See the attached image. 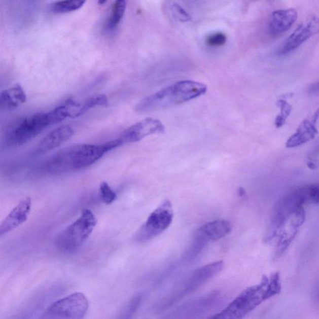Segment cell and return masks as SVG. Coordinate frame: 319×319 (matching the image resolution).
<instances>
[{"label":"cell","mask_w":319,"mask_h":319,"mask_svg":"<svg viewBox=\"0 0 319 319\" xmlns=\"http://www.w3.org/2000/svg\"><path fill=\"white\" fill-rule=\"evenodd\" d=\"M317 133L314 124L305 120L299 125L296 133L288 139L286 147L294 148L301 146L315 138Z\"/></svg>","instance_id":"obj_18"},{"label":"cell","mask_w":319,"mask_h":319,"mask_svg":"<svg viewBox=\"0 0 319 319\" xmlns=\"http://www.w3.org/2000/svg\"><path fill=\"white\" fill-rule=\"evenodd\" d=\"M97 223L93 212L85 209L77 220L58 234L56 239V246L63 252L77 250L89 238Z\"/></svg>","instance_id":"obj_5"},{"label":"cell","mask_w":319,"mask_h":319,"mask_svg":"<svg viewBox=\"0 0 319 319\" xmlns=\"http://www.w3.org/2000/svg\"><path fill=\"white\" fill-rule=\"evenodd\" d=\"M100 198L103 203L107 204L113 203L117 199V195L106 182H102L100 185Z\"/></svg>","instance_id":"obj_24"},{"label":"cell","mask_w":319,"mask_h":319,"mask_svg":"<svg viewBox=\"0 0 319 319\" xmlns=\"http://www.w3.org/2000/svg\"><path fill=\"white\" fill-rule=\"evenodd\" d=\"M206 42L207 45L211 47H220L225 45L227 42V38L222 32H217V33L209 35L206 38Z\"/></svg>","instance_id":"obj_26"},{"label":"cell","mask_w":319,"mask_h":319,"mask_svg":"<svg viewBox=\"0 0 319 319\" xmlns=\"http://www.w3.org/2000/svg\"><path fill=\"white\" fill-rule=\"evenodd\" d=\"M32 200L26 197L21 200L0 223V238L12 232L25 223L32 209Z\"/></svg>","instance_id":"obj_12"},{"label":"cell","mask_w":319,"mask_h":319,"mask_svg":"<svg viewBox=\"0 0 319 319\" xmlns=\"http://www.w3.org/2000/svg\"><path fill=\"white\" fill-rule=\"evenodd\" d=\"M165 127L159 120L148 118L132 125L122 132L119 140L121 145L134 143L147 136L164 132Z\"/></svg>","instance_id":"obj_11"},{"label":"cell","mask_w":319,"mask_h":319,"mask_svg":"<svg viewBox=\"0 0 319 319\" xmlns=\"http://www.w3.org/2000/svg\"><path fill=\"white\" fill-rule=\"evenodd\" d=\"M277 105L280 109V114L277 116L276 121H275V125L276 127H281L285 124L286 119L290 115L293 108L285 99H280L277 102Z\"/></svg>","instance_id":"obj_23"},{"label":"cell","mask_w":319,"mask_h":319,"mask_svg":"<svg viewBox=\"0 0 319 319\" xmlns=\"http://www.w3.org/2000/svg\"><path fill=\"white\" fill-rule=\"evenodd\" d=\"M26 100L23 87L16 84L0 92V111L15 110L25 103Z\"/></svg>","instance_id":"obj_17"},{"label":"cell","mask_w":319,"mask_h":319,"mask_svg":"<svg viewBox=\"0 0 319 319\" xmlns=\"http://www.w3.org/2000/svg\"><path fill=\"white\" fill-rule=\"evenodd\" d=\"M223 261L214 262L196 270L190 278L186 286V292L192 293L222 271Z\"/></svg>","instance_id":"obj_15"},{"label":"cell","mask_w":319,"mask_h":319,"mask_svg":"<svg viewBox=\"0 0 319 319\" xmlns=\"http://www.w3.org/2000/svg\"><path fill=\"white\" fill-rule=\"evenodd\" d=\"M205 84L193 81H182L155 92L135 106L139 113H151L173 107L205 94Z\"/></svg>","instance_id":"obj_2"},{"label":"cell","mask_w":319,"mask_h":319,"mask_svg":"<svg viewBox=\"0 0 319 319\" xmlns=\"http://www.w3.org/2000/svg\"><path fill=\"white\" fill-rule=\"evenodd\" d=\"M98 4L99 5H103L106 4V2H108V0H97Z\"/></svg>","instance_id":"obj_29"},{"label":"cell","mask_w":319,"mask_h":319,"mask_svg":"<svg viewBox=\"0 0 319 319\" xmlns=\"http://www.w3.org/2000/svg\"><path fill=\"white\" fill-rule=\"evenodd\" d=\"M238 195L241 198H245L246 196V191H245L243 188L239 187L238 190Z\"/></svg>","instance_id":"obj_27"},{"label":"cell","mask_w":319,"mask_h":319,"mask_svg":"<svg viewBox=\"0 0 319 319\" xmlns=\"http://www.w3.org/2000/svg\"><path fill=\"white\" fill-rule=\"evenodd\" d=\"M75 133V130L70 125H62L48 133L38 144L33 152L34 156H40L53 151L61 146L65 141L69 140Z\"/></svg>","instance_id":"obj_13"},{"label":"cell","mask_w":319,"mask_h":319,"mask_svg":"<svg viewBox=\"0 0 319 319\" xmlns=\"http://www.w3.org/2000/svg\"><path fill=\"white\" fill-rule=\"evenodd\" d=\"M108 97L103 94L95 95V96L89 97L85 101L81 103V116L83 115L90 109L95 107H98V106L106 107V106L108 105Z\"/></svg>","instance_id":"obj_22"},{"label":"cell","mask_w":319,"mask_h":319,"mask_svg":"<svg viewBox=\"0 0 319 319\" xmlns=\"http://www.w3.org/2000/svg\"><path fill=\"white\" fill-rule=\"evenodd\" d=\"M87 0H61L51 5V11L56 14L75 12L80 10L86 4Z\"/></svg>","instance_id":"obj_20"},{"label":"cell","mask_w":319,"mask_h":319,"mask_svg":"<svg viewBox=\"0 0 319 319\" xmlns=\"http://www.w3.org/2000/svg\"><path fill=\"white\" fill-rule=\"evenodd\" d=\"M268 282L269 278L264 275L260 283L246 289L224 310L211 318L239 319L244 317L264 301V294Z\"/></svg>","instance_id":"obj_4"},{"label":"cell","mask_w":319,"mask_h":319,"mask_svg":"<svg viewBox=\"0 0 319 319\" xmlns=\"http://www.w3.org/2000/svg\"><path fill=\"white\" fill-rule=\"evenodd\" d=\"M318 25V19L317 16H310L283 43L278 50V55L285 56L296 50L307 40L317 33Z\"/></svg>","instance_id":"obj_10"},{"label":"cell","mask_w":319,"mask_h":319,"mask_svg":"<svg viewBox=\"0 0 319 319\" xmlns=\"http://www.w3.org/2000/svg\"><path fill=\"white\" fill-rule=\"evenodd\" d=\"M89 308L88 300L84 294L76 293L54 302L44 313L48 318L82 319Z\"/></svg>","instance_id":"obj_8"},{"label":"cell","mask_w":319,"mask_h":319,"mask_svg":"<svg viewBox=\"0 0 319 319\" xmlns=\"http://www.w3.org/2000/svg\"><path fill=\"white\" fill-rule=\"evenodd\" d=\"M305 219V212L304 206L299 207L278 231L276 235L271 243L274 244V256L275 259L280 258L291 242L295 238L299 228L303 225Z\"/></svg>","instance_id":"obj_9"},{"label":"cell","mask_w":319,"mask_h":319,"mask_svg":"<svg viewBox=\"0 0 319 319\" xmlns=\"http://www.w3.org/2000/svg\"><path fill=\"white\" fill-rule=\"evenodd\" d=\"M171 12L177 20L186 23L192 20V17L181 5L174 4L171 6Z\"/></svg>","instance_id":"obj_25"},{"label":"cell","mask_w":319,"mask_h":319,"mask_svg":"<svg viewBox=\"0 0 319 319\" xmlns=\"http://www.w3.org/2000/svg\"><path fill=\"white\" fill-rule=\"evenodd\" d=\"M232 230L231 223L224 220H218L203 225L196 232V234L204 241H218L228 235Z\"/></svg>","instance_id":"obj_16"},{"label":"cell","mask_w":319,"mask_h":319,"mask_svg":"<svg viewBox=\"0 0 319 319\" xmlns=\"http://www.w3.org/2000/svg\"><path fill=\"white\" fill-rule=\"evenodd\" d=\"M298 13L294 8L280 10L272 13L268 31L272 36L281 34L290 29L298 19Z\"/></svg>","instance_id":"obj_14"},{"label":"cell","mask_w":319,"mask_h":319,"mask_svg":"<svg viewBox=\"0 0 319 319\" xmlns=\"http://www.w3.org/2000/svg\"><path fill=\"white\" fill-rule=\"evenodd\" d=\"M119 139L101 145L79 144L61 150L43 163L46 173L61 174L90 167L106 153L121 146Z\"/></svg>","instance_id":"obj_1"},{"label":"cell","mask_w":319,"mask_h":319,"mask_svg":"<svg viewBox=\"0 0 319 319\" xmlns=\"http://www.w3.org/2000/svg\"><path fill=\"white\" fill-rule=\"evenodd\" d=\"M51 126L48 113H39L24 117L8 131L5 143L8 147H18L37 137L43 131Z\"/></svg>","instance_id":"obj_6"},{"label":"cell","mask_w":319,"mask_h":319,"mask_svg":"<svg viewBox=\"0 0 319 319\" xmlns=\"http://www.w3.org/2000/svg\"><path fill=\"white\" fill-rule=\"evenodd\" d=\"M307 166L308 167L312 169V170H314V169L316 168V165L315 163L312 162H307Z\"/></svg>","instance_id":"obj_28"},{"label":"cell","mask_w":319,"mask_h":319,"mask_svg":"<svg viewBox=\"0 0 319 319\" xmlns=\"http://www.w3.org/2000/svg\"><path fill=\"white\" fill-rule=\"evenodd\" d=\"M318 185L311 184L291 191L280 198L274 207L266 241L270 243L272 241L278 231L299 207L304 204H318Z\"/></svg>","instance_id":"obj_3"},{"label":"cell","mask_w":319,"mask_h":319,"mask_svg":"<svg viewBox=\"0 0 319 319\" xmlns=\"http://www.w3.org/2000/svg\"><path fill=\"white\" fill-rule=\"evenodd\" d=\"M281 289L280 274L277 272H274L269 278V282L267 285L265 294H264V301L279 294Z\"/></svg>","instance_id":"obj_21"},{"label":"cell","mask_w":319,"mask_h":319,"mask_svg":"<svg viewBox=\"0 0 319 319\" xmlns=\"http://www.w3.org/2000/svg\"><path fill=\"white\" fill-rule=\"evenodd\" d=\"M127 8V0H115L106 23L109 30L116 29L121 23Z\"/></svg>","instance_id":"obj_19"},{"label":"cell","mask_w":319,"mask_h":319,"mask_svg":"<svg viewBox=\"0 0 319 319\" xmlns=\"http://www.w3.org/2000/svg\"><path fill=\"white\" fill-rule=\"evenodd\" d=\"M174 214L172 204L167 200L153 211L144 224L133 237L137 242H145L165 231L172 223Z\"/></svg>","instance_id":"obj_7"}]
</instances>
